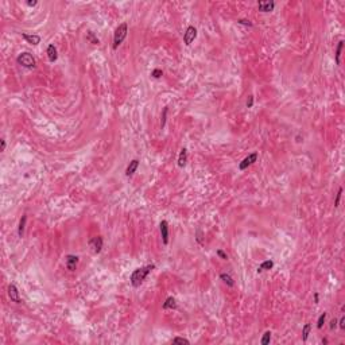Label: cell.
<instances>
[{
  "label": "cell",
  "mask_w": 345,
  "mask_h": 345,
  "mask_svg": "<svg viewBox=\"0 0 345 345\" xmlns=\"http://www.w3.org/2000/svg\"><path fill=\"white\" fill-rule=\"evenodd\" d=\"M186 161H187V150L186 148H182L179 153V158H178V166L179 167H185Z\"/></svg>",
  "instance_id": "5bb4252c"
},
{
  "label": "cell",
  "mask_w": 345,
  "mask_h": 345,
  "mask_svg": "<svg viewBox=\"0 0 345 345\" xmlns=\"http://www.w3.org/2000/svg\"><path fill=\"white\" fill-rule=\"evenodd\" d=\"M173 344H190V341L186 339H182V337H175L173 340Z\"/></svg>",
  "instance_id": "cb8c5ba5"
},
{
  "label": "cell",
  "mask_w": 345,
  "mask_h": 345,
  "mask_svg": "<svg viewBox=\"0 0 345 345\" xmlns=\"http://www.w3.org/2000/svg\"><path fill=\"white\" fill-rule=\"evenodd\" d=\"M325 320H326V313H322L321 316H320V318H318V321H317V328H318V329H321L322 326H324Z\"/></svg>",
  "instance_id": "603a6c76"
},
{
  "label": "cell",
  "mask_w": 345,
  "mask_h": 345,
  "mask_svg": "<svg viewBox=\"0 0 345 345\" xmlns=\"http://www.w3.org/2000/svg\"><path fill=\"white\" fill-rule=\"evenodd\" d=\"M38 4V2H36V0H32V2H27V6H30V7H34V6H36Z\"/></svg>",
  "instance_id": "d6a6232c"
},
{
  "label": "cell",
  "mask_w": 345,
  "mask_h": 345,
  "mask_svg": "<svg viewBox=\"0 0 345 345\" xmlns=\"http://www.w3.org/2000/svg\"><path fill=\"white\" fill-rule=\"evenodd\" d=\"M127 32H128L127 23H121L116 28L115 35H113V49H117L119 44H121V42H123V40L125 39V36H127Z\"/></svg>",
  "instance_id": "7a4b0ae2"
},
{
  "label": "cell",
  "mask_w": 345,
  "mask_h": 345,
  "mask_svg": "<svg viewBox=\"0 0 345 345\" xmlns=\"http://www.w3.org/2000/svg\"><path fill=\"white\" fill-rule=\"evenodd\" d=\"M151 76L154 77V78H161V77L163 76V72L161 69H155V70H153V73H151Z\"/></svg>",
  "instance_id": "d4e9b609"
},
{
  "label": "cell",
  "mask_w": 345,
  "mask_h": 345,
  "mask_svg": "<svg viewBox=\"0 0 345 345\" xmlns=\"http://www.w3.org/2000/svg\"><path fill=\"white\" fill-rule=\"evenodd\" d=\"M310 329H311V325L310 324H306L305 326H303V330H302V339H303V341H306L307 340V337H309V333H310Z\"/></svg>",
  "instance_id": "ffe728a7"
},
{
  "label": "cell",
  "mask_w": 345,
  "mask_h": 345,
  "mask_svg": "<svg viewBox=\"0 0 345 345\" xmlns=\"http://www.w3.org/2000/svg\"><path fill=\"white\" fill-rule=\"evenodd\" d=\"M138 166H139V161H138V159H133V161H131V162H129V165L127 166V170H125V175L131 177L132 174L136 171Z\"/></svg>",
  "instance_id": "8fae6325"
},
{
  "label": "cell",
  "mask_w": 345,
  "mask_h": 345,
  "mask_svg": "<svg viewBox=\"0 0 345 345\" xmlns=\"http://www.w3.org/2000/svg\"><path fill=\"white\" fill-rule=\"evenodd\" d=\"M340 328H341V329H345V317H344V316L341 317V320H340Z\"/></svg>",
  "instance_id": "4dcf8cb0"
},
{
  "label": "cell",
  "mask_w": 345,
  "mask_h": 345,
  "mask_svg": "<svg viewBox=\"0 0 345 345\" xmlns=\"http://www.w3.org/2000/svg\"><path fill=\"white\" fill-rule=\"evenodd\" d=\"M161 235H162V240H163V244H167L169 243V224L167 221H161Z\"/></svg>",
  "instance_id": "ba28073f"
},
{
  "label": "cell",
  "mask_w": 345,
  "mask_h": 345,
  "mask_svg": "<svg viewBox=\"0 0 345 345\" xmlns=\"http://www.w3.org/2000/svg\"><path fill=\"white\" fill-rule=\"evenodd\" d=\"M217 255H218V256H220L221 259H228V255L225 254V252L222 251V250H218V251H217Z\"/></svg>",
  "instance_id": "f1b7e54d"
},
{
  "label": "cell",
  "mask_w": 345,
  "mask_h": 345,
  "mask_svg": "<svg viewBox=\"0 0 345 345\" xmlns=\"http://www.w3.org/2000/svg\"><path fill=\"white\" fill-rule=\"evenodd\" d=\"M26 220H27V216H22L20 222H19V228H18V235H19V237H23L24 227H26Z\"/></svg>",
  "instance_id": "e0dca14e"
},
{
  "label": "cell",
  "mask_w": 345,
  "mask_h": 345,
  "mask_svg": "<svg viewBox=\"0 0 345 345\" xmlns=\"http://www.w3.org/2000/svg\"><path fill=\"white\" fill-rule=\"evenodd\" d=\"M177 307V303H175V299L173 297H169L166 299V302L163 303V309H175Z\"/></svg>",
  "instance_id": "2e32d148"
},
{
  "label": "cell",
  "mask_w": 345,
  "mask_h": 345,
  "mask_svg": "<svg viewBox=\"0 0 345 345\" xmlns=\"http://www.w3.org/2000/svg\"><path fill=\"white\" fill-rule=\"evenodd\" d=\"M66 262V267H68V270H70V271H74L77 267V263H78V258L76 256V255H68L65 259Z\"/></svg>",
  "instance_id": "9c48e42d"
},
{
  "label": "cell",
  "mask_w": 345,
  "mask_h": 345,
  "mask_svg": "<svg viewBox=\"0 0 345 345\" xmlns=\"http://www.w3.org/2000/svg\"><path fill=\"white\" fill-rule=\"evenodd\" d=\"M220 279L224 282V283H227L229 287H232L233 284H235V282H233V279H232V276L229 275V274H221L220 275Z\"/></svg>",
  "instance_id": "ac0fdd59"
},
{
  "label": "cell",
  "mask_w": 345,
  "mask_h": 345,
  "mask_svg": "<svg viewBox=\"0 0 345 345\" xmlns=\"http://www.w3.org/2000/svg\"><path fill=\"white\" fill-rule=\"evenodd\" d=\"M343 46H344V40H340L339 42V46H337V50H336V64L340 65V55H341V50H343Z\"/></svg>",
  "instance_id": "d6986e66"
},
{
  "label": "cell",
  "mask_w": 345,
  "mask_h": 345,
  "mask_svg": "<svg viewBox=\"0 0 345 345\" xmlns=\"http://www.w3.org/2000/svg\"><path fill=\"white\" fill-rule=\"evenodd\" d=\"M8 297L11 298V301L15 302V303H20L22 299L19 297V291H18V288L15 284H10L8 286Z\"/></svg>",
  "instance_id": "52a82bcc"
},
{
  "label": "cell",
  "mask_w": 345,
  "mask_h": 345,
  "mask_svg": "<svg viewBox=\"0 0 345 345\" xmlns=\"http://www.w3.org/2000/svg\"><path fill=\"white\" fill-rule=\"evenodd\" d=\"M86 39H88V40H90V43H93V44H99V43H100L99 38H96V36L93 35V32H92V31H89L88 34H86Z\"/></svg>",
  "instance_id": "7402d4cb"
},
{
  "label": "cell",
  "mask_w": 345,
  "mask_h": 345,
  "mask_svg": "<svg viewBox=\"0 0 345 345\" xmlns=\"http://www.w3.org/2000/svg\"><path fill=\"white\" fill-rule=\"evenodd\" d=\"M314 302L316 303H318V294L316 292V294H314Z\"/></svg>",
  "instance_id": "d590c367"
},
{
  "label": "cell",
  "mask_w": 345,
  "mask_h": 345,
  "mask_svg": "<svg viewBox=\"0 0 345 345\" xmlns=\"http://www.w3.org/2000/svg\"><path fill=\"white\" fill-rule=\"evenodd\" d=\"M252 105H254V96H250L247 100V107L248 108H252Z\"/></svg>",
  "instance_id": "f546056e"
},
{
  "label": "cell",
  "mask_w": 345,
  "mask_h": 345,
  "mask_svg": "<svg viewBox=\"0 0 345 345\" xmlns=\"http://www.w3.org/2000/svg\"><path fill=\"white\" fill-rule=\"evenodd\" d=\"M336 324H337V321H336V320H332V322H330V329H334V328H336Z\"/></svg>",
  "instance_id": "e575fe53"
},
{
  "label": "cell",
  "mask_w": 345,
  "mask_h": 345,
  "mask_svg": "<svg viewBox=\"0 0 345 345\" xmlns=\"http://www.w3.org/2000/svg\"><path fill=\"white\" fill-rule=\"evenodd\" d=\"M16 61H18V64L22 65L23 68H27V69L35 68V59H34V57H32L30 53H22V54H19V55H18V58H16Z\"/></svg>",
  "instance_id": "3957f363"
},
{
  "label": "cell",
  "mask_w": 345,
  "mask_h": 345,
  "mask_svg": "<svg viewBox=\"0 0 345 345\" xmlns=\"http://www.w3.org/2000/svg\"><path fill=\"white\" fill-rule=\"evenodd\" d=\"M274 267V262L272 260H266V262H263L260 266H259V268H258V272H262V271H266V270H271Z\"/></svg>",
  "instance_id": "9a60e30c"
},
{
  "label": "cell",
  "mask_w": 345,
  "mask_h": 345,
  "mask_svg": "<svg viewBox=\"0 0 345 345\" xmlns=\"http://www.w3.org/2000/svg\"><path fill=\"white\" fill-rule=\"evenodd\" d=\"M341 194H343V187L339 189V193H337V197H336V201H334V206L337 208L340 204V198H341Z\"/></svg>",
  "instance_id": "484cf974"
},
{
  "label": "cell",
  "mask_w": 345,
  "mask_h": 345,
  "mask_svg": "<svg viewBox=\"0 0 345 345\" xmlns=\"http://www.w3.org/2000/svg\"><path fill=\"white\" fill-rule=\"evenodd\" d=\"M166 113H167V108L163 109V116H162V123H161V127H165V123H166Z\"/></svg>",
  "instance_id": "83f0119b"
},
{
  "label": "cell",
  "mask_w": 345,
  "mask_h": 345,
  "mask_svg": "<svg viewBox=\"0 0 345 345\" xmlns=\"http://www.w3.org/2000/svg\"><path fill=\"white\" fill-rule=\"evenodd\" d=\"M201 237H202L201 236V231H197V242L202 244V239H201Z\"/></svg>",
  "instance_id": "1f68e13d"
},
{
  "label": "cell",
  "mask_w": 345,
  "mask_h": 345,
  "mask_svg": "<svg viewBox=\"0 0 345 345\" xmlns=\"http://www.w3.org/2000/svg\"><path fill=\"white\" fill-rule=\"evenodd\" d=\"M22 36H23V38L27 40L28 43H31V44H38L40 42V36L35 35V34H26V32H23Z\"/></svg>",
  "instance_id": "7c38bea8"
},
{
  "label": "cell",
  "mask_w": 345,
  "mask_h": 345,
  "mask_svg": "<svg viewBox=\"0 0 345 345\" xmlns=\"http://www.w3.org/2000/svg\"><path fill=\"white\" fill-rule=\"evenodd\" d=\"M237 23H240V24H244V26H252V23H251V20H248V19H239L237 20Z\"/></svg>",
  "instance_id": "4316f807"
},
{
  "label": "cell",
  "mask_w": 345,
  "mask_h": 345,
  "mask_svg": "<svg viewBox=\"0 0 345 345\" xmlns=\"http://www.w3.org/2000/svg\"><path fill=\"white\" fill-rule=\"evenodd\" d=\"M47 57H49V61H50V62L57 61L58 54H57V49H55L54 44H49V47H47Z\"/></svg>",
  "instance_id": "4fadbf2b"
},
{
  "label": "cell",
  "mask_w": 345,
  "mask_h": 345,
  "mask_svg": "<svg viewBox=\"0 0 345 345\" xmlns=\"http://www.w3.org/2000/svg\"><path fill=\"white\" fill-rule=\"evenodd\" d=\"M196 36H197V28H196L194 26H189V27L186 28V31H185V34H183V42L189 46V44L196 39Z\"/></svg>",
  "instance_id": "277c9868"
},
{
  "label": "cell",
  "mask_w": 345,
  "mask_h": 345,
  "mask_svg": "<svg viewBox=\"0 0 345 345\" xmlns=\"http://www.w3.org/2000/svg\"><path fill=\"white\" fill-rule=\"evenodd\" d=\"M270 341H271V332H266L264 334H263V339L260 341V344L267 345V344H270Z\"/></svg>",
  "instance_id": "44dd1931"
},
{
  "label": "cell",
  "mask_w": 345,
  "mask_h": 345,
  "mask_svg": "<svg viewBox=\"0 0 345 345\" xmlns=\"http://www.w3.org/2000/svg\"><path fill=\"white\" fill-rule=\"evenodd\" d=\"M154 268H155V266L151 264V266H146V267H142V268L135 270V271L132 272V275H131V283H132V286H133V287H139L140 284L143 283V280L146 279V276H147L151 271H153Z\"/></svg>",
  "instance_id": "6da1fadb"
},
{
  "label": "cell",
  "mask_w": 345,
  "mask_h": 345,
  "mask_svg": "<svg viewBox=\"0 0 345 345\" xmlns=\"http://www.w3.org/2000/svg\"><path fill=\"white\" fill-rule=\"evenodd\" d=\"M0 142H2V151H4V150H6V140L2 139Z\"/></svg>",
  "instance_id": "836d02e7"
},
{
  "label": "cell",
  "mask_w": 345,
  "mask_h": 345,
  "mask_svg": "<svg viewBox=\"0 0 345 345\" xmlns=\"http://www.w3.org/2000/svg\"><path fill=\"white\" fill-rule=\"evenodd\" d=\"M89 246H90V248L93 250V252L99 254V252L101 251V248H103V237H101V236H96V237H93V239L89 242Z\"/></svg>",
  "instance_id": "8992f818"
},
{
  "label": "cell",
  "mask_w": 345,
  "mask_h": 345,
  "mask_svg": "<svg viewBox=\"0 0 345 345\" xmlns=\"http://www.w3.org/2000/svg\"><path fill=\"white\" fill-rule=\"evenodd\" d=\"M256 159H258V153H252V154H250L247 158L243 159V162H240L239 169H240V170H246L248 166H251L252 163L256 162Z\"/></svg>",
  "instance_id": "5b68a950"
},
{
  "label": "cell",
  "mask_w": 345,
  "mask_h": 345,
  "mask_svg": "<svg viewBox=\"0 0 345 345\" xmlns=\"http://www.w3.org/2000/svg\"><path fill=\"white\" fill-rule=\"evenodd\" d=\"M274 7H275V3L274 2H259L258 3V8L259 11H262V12H270V11L274 10Z\"/></svg>",
  "instance_id": "30bf717a"
}]
</instances>
